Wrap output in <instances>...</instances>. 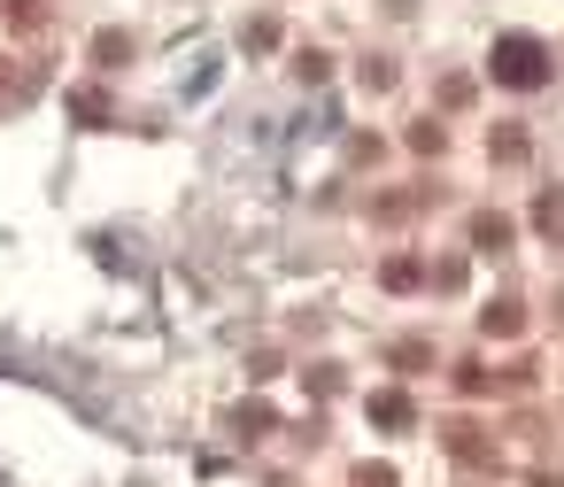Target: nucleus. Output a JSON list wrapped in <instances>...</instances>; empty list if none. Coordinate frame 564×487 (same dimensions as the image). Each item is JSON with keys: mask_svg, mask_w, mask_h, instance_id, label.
I'll return each mask as SVG.
<instances>
[{"mask_svg": "<svg viewBox=\"0 0 564 487\" xmlns=\"http://www.w3.org/2000/svg\"><path fill=\"white\" fill-rule=\"evenodd\" d=\"M487 71H495V86L533 94V86H549V47H541L533 32H502V40H495V55H487Z\"/></svg>", "mask_w": 564, "mask_h": 487, "instance_id": "f257e3e1", "label": "nucleus"}, {"mask_svg": "<svg viewBox=\"0 0 564 487\" xmlns=\"http://www.w3.org/2000/svg\"><path fill=\"white\" fill-rule=\"evenodd\" d=\"M471 248H510V217H471Z\"/></svg>", "mask_w": 564, "mask_h": 487, "instance_id": "f03ea898", "label": "nucleus"}, {"mask_svg": "<svg viewBox=\"0 0 564 487\" xmlns=\"http://www.w3.org/2000/svg\"><path fill=\"white\" fill-rule=\"evenodd\" d=\"M371 418H379V425H410V394H394V387L371 394Z\"/></svg>", "mask_w": 564, "mask_h": 487, "instance_id": "7ed1b4c3", "label": "nucleus"}, {"mask_svg": "<svg viewBox=\"0 0 564 487\" xmlns=\"http://www.w3.org/2000/svg\"><path fill=\"white\" fill-rule=\"evenodd\" d=\"M379 279H387V286H417V279H425V263H417V256H387V271H379Z\"/></svg>", "mask_w": 564, "mask_h": 487, "instance_id": "20e7f679", "label": "nucleus"}, {"mask_svg": "<svg viewBox=\"0 0 564 487\" xmlns=\"http://www.w3.org/2000/svg\"><path fill=\"white\" fill-rule=\"evenodd\" d=\"M518 325H525V317H518V302H495V310H487V333H502V340H510Z\"/></svg>", "mask_w": 564, "mask_h": 487, "instance_id": "39448f33", "label": "nucleus"}, {"mask_svg": "<svg viewBox=\"0 0 564 487\" xmlns=\"http://www.w3.org/2000/svg\"><path fill=\"white\" fill-rule=\"evenodd\" d=\"M533 225H541V232H564V194H541V209H533Z\"/></svg>", "mask_w": 564, "mask_h": 487, "instance_id": "423d86ee", "label": "nucleus"}]
</instances>
